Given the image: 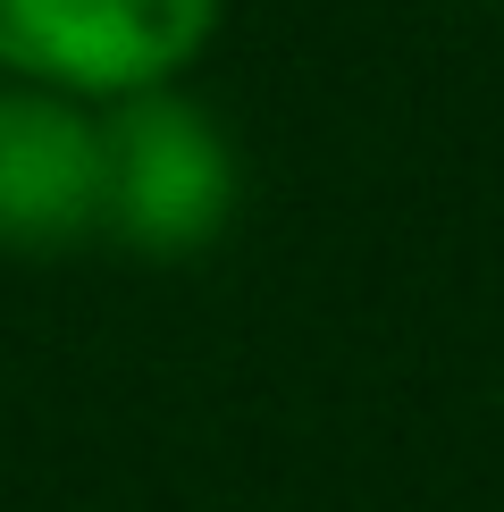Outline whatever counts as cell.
I'll use <instances>...</instances> for the list:
<instances>
[{
    "instance_id": "6da1fadb",
    "label": "cell",
    "mask_w": 504,
    "mask_h": 512,
    "mask_svg": "<svg viewBox=\"0 0 504 512\" xmlns=\"http://www.w3.org/2000/svg\"><path fill=\"white\" fill-rule=\"evenodd\" d=\"M101 110V244L135 261H202L244 210V152L185 84L93 101Z\"/></svg>"
},
{
    "instance_id": "7a4b0ae2",
    "label": "cell",
    "mask_w": 504,
    "mask_h": 512,
    "mask_svg": "<svg viewBox=\"0 0 504 512\" xmlns=\"http://www.w3.org/2000/svg\"><path fill=\"white\" fill-rule=\"evenodd\" d=\"M219 0H0V76L76 101L185 84L210 51Z\"/></svg>"
},
{
    "instance_id": "3957f363",
    "label": "cell",
    "mask_w": 504,
    "mask_h": 512,
    "mask_svg": "<svg viewBox=\"0 0 504 512\" xmlns=\"http://www.w3.org/2000/svg\"><path fill=\"white\" fill-rule=\"evenodd\" d=\"M101 244V110L0 76V252L59 261Z\"/></svg>"
}]
</instances>
